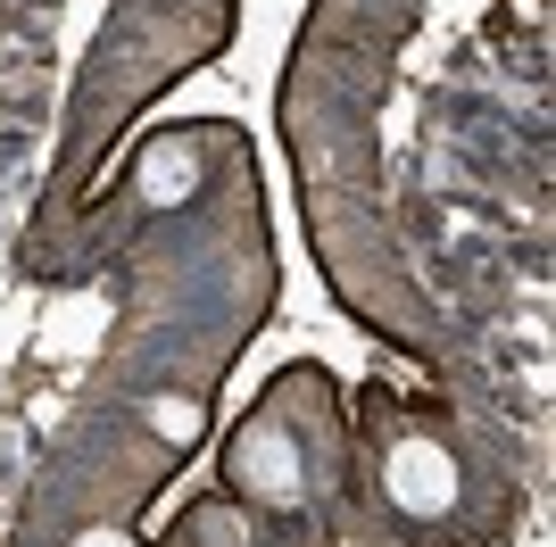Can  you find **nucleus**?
I'll return each instance as SVG.
<instances>
[{"instance_id": "f257e3e1", "label": "nucleus", "mask_w": 556, "mask_h": 547, "mask_svg": "<svg viewBox=\"0 0 556 547\" xmlns=\"http://www.w3.org/2000/svg\"><path fill=\"white\" fill-rule=\"evenodd\" d=\"M382 489H391V506H407V514H448V506H457V456L432 448V440H399L391 465H382Z\"/></svg>"}, {"instance_id": "f03ea898", "label": "nucleus", "mask_w": 556, "mask_h": 547, "mask_svg": "<svg viewBox=\"0 0 556 547\" xmlns=\"http://www.w3.org/2000/svg\"><path fill=\"white\" fill-rule=\"evenodd\" d=\"M232 481H241L250 498L282 506V498H300L307 465H300V448H291V432H282V423H250V432L232 440Z\"/></svg>"}, {"instance_id": "7ed1b4c3", "label": "nucleus", "mask_w": 556, "mask_h": 547, "mask_svg": "<svg viewBox=\"0 0 556 547\" xmlns=\"http://www.w3.org/2000/svg\"><path fill=\"white\" fill-rule=\"evenodd\" d=\"M191 182H200V158H191V141H150V158H141V200L150 207H184Z\"/></svg>"}, {"instance_id": "20e7f679", "label": "nucleus", "mask_w": 556, "mask_h": 547, "mask_svg": "<svg viewBox=\"0 0 556 547\" xmlns=\"http://www.w3.org/2000/svg\"><path fill=\"white\" fill-rule=\"evenodd\" d=\"M150 432L191 448V440H200V407H191V398H150Z\"/></svg>"}, {"instance_id": "39448f33", "label": "nucleus", "mask_w": 556, "mask_h": 547, "mask_svg": "<svg viewBox=\"0 0 556 547\" xmlns=\"http://www.w3.org/2000/svg\"><path fill=\"white\" fill-rule=\"evenodd\" d=\"M75 547H134V539H125V531H84Z\"/></svg>"}]
</instances>
